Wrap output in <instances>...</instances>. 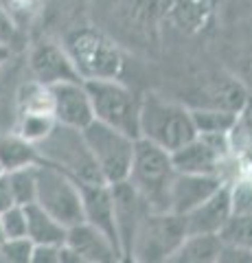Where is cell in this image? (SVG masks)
<instances>
[{"instance_id": "cell-14", "label": "cell", "mask_w": 252, "mask_h": 263, "mask_svg": "<svg viewBox=\"0 0 252 263\" xmlns=\"http://www.w3.org/2000/svg\"><path fill=\"white\" fill-rule=\"evenodd\" d=\"M79 257L81 263H112L121 261V252L99 228L88 221L66 228V241H64Z\"/></svg>"}, {"instance_id": "cell-9", "label": "cell", "mask_w": 252, "mask_h": 263, "mask_svg": "<svg viewBox=\"0 0 252 263\" xmlns=\"http://www.w3.org/2000/svg\"><path fill=\"white\" fill-rule=\"evenodd\" d=\"M29 66L37 84L53 86L62 81H84L72 64L70 55L66 53L62 40L42 33L29 51Z\"/></svg>"}, {"instance_id": "cell-13", "label": "cell", "mask_w": 252, "mask_h": 263, "mask_svg": "<svg viewBox=\"0 0 252 263\" xmlns=\"http://www.w3.org/2000/svg\"><path fill=\"white\" fill-rule=\"evenodd\" d=\"M110 20L119 24V31L129 37L151 42L156 33L158 5L156 0H110Z\"/></svg>"}, {"instance_id": "cell-20", "label": "cell", "mask_w": 252, "mask_h": 263, "mask_svg": "<svg viewBox=\"0 0 252 263\" xmlns=\"http://www.w3.org/2000/svg\"><path fill=\"white\" fill-rule=\"evenodd\" d=\"M27 237L33 243H53L62 246L66 241V226L60 224L51 213H46L40 204H27Z\"/></svg>"}, {"instance_id": "cell-32", "label": "cell", "mask_w": 252, "mask_h": 263, "mask_svg": "<svg viewBox=\"0 0 252 263\" xmlns=\"http://www.w3.org/2000/svg\"><path fill=\"white\" fill-rule=\"evenodd\" d=\"M13 195H11V189H9V182H7V176L0 174V213L7 211L9 206H13Z\"/></svg>"}, {"instance_id": "cell-33", "label": "cell", "mask_w": 252, "mask_h": 263, "mask_svg": "<svg viewBox=\"0 0 252 263\" xmlns=\"http://www.w3.org/2000/svg\"><path fill=\"white\" fill-rule=\"evenodd\" d=\"M9 55H11V48L9 46H0V68H3V64L9 60Z\"/></svg>"}, {"instance_id": "cell-23", "label": "cell", "mask_w": 252, "mask_h": 263, "mask_svg": "<svg viewBox=\"0 0 252 263\" xmlns=\"http://www.w3.org/2000/svg\"><path fill=\"white\" fill-rule=\"evenodd\" d=\"M198 134H228L237 125V112L224 108H202L191 110Z\"/></svg>"}, {"instance_id": "cell-25", "label": "cell", "mask_w": 252, "mask_h": 263, "mask_svg": "<svg viewBox=\"0 0 252 263\" xmlns=\"http://www.w3.org/2000/svg\"><path fill=\"white\" fill-rule=\"evenodd\" d=\"M55 119L51 112H18L15 134H20L24 141L37 145L42 138L53 129Z\"/></svg>"}, {"instance_id": "cell-7", "label": "cell", "mask_w": 252, "mask_h": 263, "mask_svg": "<svg viewBox=\"0 0 252 263\" xmlns=\"http://www.w3.org/2000/svg\"><path fill=\"white\" fill-rule=\"evenodd\" d=\"M35 180H37L35 204H40L46 213H51L66 228L84 221L81 191L77 180H72L55 164H48L44 160L35 162Z\"/></svg>"}, {"instance_id": "cell-12", "label": "cell", "mask_w": 252, "mask_h": 263, "mask_svg": "<svg viewBox=\"0 0 252 263\" xmlns=\"http://www.w3.org/2000/svg\"><path fill=\"white\" fill-rule=\"evenodd\" d=\"M110 189H112V200H114V224H117L119 248L123 259H129L134 235L138 226H141L143 217L149 213V206L127 180L110 184Z\"/></svg>"}, {"instance_id": "cell-24", "label": "cell", "mask_w": 252, "mask_h": 263, "mask_svg": "<svg viewBox=\"0 0 252 263\" xmlns=\"http://www.w3.org/2000/svg\"><path fill=\"white\" fill-rule=\"evenodd\" d=\"M7 182H9L13 202L20 206L35 202L37 193V180H35V164H27V167H18L11 171H5Z\"/></svg>"}, {"instance_id": "cell-3", "label": "cell", "mask_w": 252, "mask_h": 263, "mask_svg": "<svg viewBox=\"0 0 252 263\" xmlns=\"http://www.w3.org/2000/svg\"><path fill=\"white\" fill-rule=\"evenodd\" d=\"M37 158L48 164H55L64 174H68L79 184H99L103 176L92 158V152L88 147L84 132L60 125L55 123L53 129L35 145Z\"/></svg>"}, {"instance_id": "cell-6", "label": "cell", "mask_w": 252, "mask_h": 263, "mask_svg": "<svg viewBox=\"0 0 252 263\" xmlns=\"http://www.w3.org/2000/svg\"><path fill=\"white\" fill-rule=\"evenodd\" d=\"M184 237V215H178L171 211H149L134 235L129 259L143 263L171 261Z\"/></svg>"}, {"instance_id": "cell-16", "label": "cell", "mask_w": 252, "mask_h": 263, "mask_svg": "<svg viewBox=\"0 0 252 263\" xmlns=\"http://www.w3.org/2000/svg\"><path fill=\"white\" fill-rule=\"evenodd\" d=\"M219 176H202V174H178L173 176L171 189H169V211L184 215L198 204L210 197L222 186Z\"/></svg>"}, {"instance_id": "cell-17", "label": "cell", "mask_w": 252, "mask_h": 263, "mask_svg": "<svg viewBox=\"0 0 252 263\" xmlns=\"http://www.w3.org/2000/svg\"><path fill=\"white\" fill-rule=\"evenodd\" d=\"M232 215L230 206V189L222 184L217 191L206 197L202 204H198L189 213H184V224L186 235L193 233H219L222 226Z\"/></svg>"}, {"instance_id": "cell-31", "label": "cell", "mask_w": 252, "mask_h": 263, "mask_svg": "<svg viewBox=\"0 0 252 263\" xmlns=\"http://www.w3.org/2000/svg\"><path fill=\"white\" fill-rule=\"evenodd\" d=\"M15 35H20L18 29L13 27L11 20L7 18L3 9H0V46H11Z\"/></svg>"}, {"instance_id": "cell-21", "label": "cell", "mask_w": 252, "mask_h": 263, "mask_svg": "<svg viewBox=\"0 0 252 263\" xmlns=\"http://www.w3.org/2000/svg\"><path fill=\"white\" fill-rule=\"evenodd\" d=\"M37 149L33 143L24 141L20 134H0V167L3 171H11L18 167H27V164H35Z\"/></svg>"}, {"instance_id": "cell-11", "label": "cell", "mask_w": 252, "mask_h": 263, "mask_svg": "<svg viewBox=\"0 0 252 263\" xmlns=\"http://www.w3.org/2000/svg\"><path fill=\"white\" fill-rule=\"evenodd\" d=\"M51 90V112L55 123L84 129L94 121L90 95L84 81H62L48 86Z\"/></svg>"}, {"instance_id": "cell-34", "label": "cell", "mask_w": 252, "mask_h": 263, "mask_svg": "<svg viewBox=\"0 0 252 263\" xmlns=\"http://www.w3.org/2000/svg\"><path fill=\"white\" fill-rule=\"evenodd\" d=\"M7 239V237H5V230H3V224H0V243H3Z\"/></svg>"}, {"instance_id": "cell-15", "label": "cell", "mask_w": 252, "mask_h": 263, "mask_svg": "<svg viewBox=\"0 0 252 263\" xmlns=\"http://www.w3.org/2000/svg\"><path fill=\"white\" fill-rule=\"evenodd\" d=\"M81 191V209H84V221L99 228L119 248L117 224H114V200H112V189L108 182L99 184H79ZM121 252V248H119ZM123 257V254H121Z\"/></svg>"}, {"instance_id": "cell-28", "label": "cell", "mask_w": 252, "mask_h": 263, "mask_svg": "<svg viewBox=\"0 0 252 263\" xmlns=\"http://www.w3.org/2000/svg\"><path fill=\"white\" fill-rule=\"evenodd\" d=\"M0 224H3L7 239H13V237H27V213H24V206L13 204V206L3 211L0 213Z\"/></svg>"}, {"instance_id": "cell-29", "label": "cell", "mask_w": 252, "mask_h": 263, "mask_svg": "<svg viewBox=\"0 0 252 263\" xmlns=\"http://www.w3.org/2000/svg\"><path fill=\"white\" fill-rule=\"evenodd\" d=\"M230 189V206L232 213H250L252 211V182L241 180Z\"/></svg>"}, {"instance_id": "cell-5", "label": "cell", "mask_w": 252, "mask_h": 263, "mask_svg": "<svg viewBox=\"0 0 252 263\" xmlns=\"http://www.w3.org/2000/svg\"><path fill=\"white\" fill-rule=\"evenodd\" d=\"M84 84L90 95L94 121H101L132 138L141 136V97L134 90L123 86L119 79H86Z\"/></svg>"}, {"instance_id": "cell-10", "label": "cell", "mask_w": 252, "mask_h": 263, "mask_svg": "<svg viewBox=\"0 0 252 263\" xmlns=\"http://www.w3.org/2000/svg\"><path fill=\"white\" fill-rule=\"evenodd\" d=\"M226 134H198L186 145L171 152V162L178 174H202L219 176V164L224 160Z\"/></svg>"}, {"instance_id": "cell-30", "label": "cell", "mask_w": 252, "mask_h": 263, "mask_svg": "<svg viewBox=\"0 0 252 263\" xmlns=\"http://www.w3.org/2000/svg\"><path fill=\"white\" fill-rule=\"evenodd\" d=\"M31 263H60V246H53V243H33Z\"/></svg>"}, {"instance_id": "cell-18", "label": "cell", "mask_w": 252, "mask_h": 263, "mask_svg": "<svg viewBox=\"0 0 252 263\" xmlns=\"http://www.w3.org/2000/svg\"><path fill=\"white\" fill-rule=\"evenodd\" d=\"M88 7L90 0H42V31L53 35L88 22Z\"/></svg>"}, {"instance_id": "cell-4", "label": "cell", "mask_w": 252, "mask_h": 263, "mask_svg": "<svg viewBox=\"0 0 252 263\" xmlns=\"http://www.w3.org/2000/svg\"><path fill=\"white\" fill-rule=\"evenodd\" d=\"M173 176L171 152L153 145L147 138H136L127 182L141 193L149 211H169V189Z\"/></svg>"}, {"instance_id": "cell-8", "label": "cell", "mask_w": 252, "mask_h": 263, "mask_svg": "<svg viewBox=\"0 0 252 263\" xmlns=\"http://www.w3.org/2000/svg\"><path fill=\"white\" fill-rule=\"evenodd\" d=\"M81 132H84V138L92 152V158L103 176V182L117 184L127 180L134 158L136 138L105 125L101 121H92Z\"/></svg>"}, {"instance_id": "cell-27", "label": "cell", "mask_w": 252, "mask_h": 263, "mask_svg": "<svg viewBox=\"0 0 252 263\" xmlns=\"http://www.w3.org/2000/svg\"><path fill=\"white\" fill-rule=\"evenodd\" d=\"M31 252H33V241L29 237H13L0 243V259L11 263H31Z\"/></svg>"}, {"instance_id": "cell-26", "label": "cell", "mask_w": 252, "mask_h": 263, "mask_svg": "<svg viewBox=\"0 0 252 263\" xmlns=\"http://www.w3.org/2000/svg\"><path fill=\"white\" fill-rule=\"evenodd\" d=\"M217 235L222 237L224 243L252 250V211L250 213H232Z\"/></svg>"}, {"instance_id": "cell-2", "label": "cell", "mask_w": 252, "mask_h": 263, "mask_svg": "<svg viewBox=\"0 0 252 263\" xmlns=\"http://www.w3.org/2000/svg\"><path fill=\"white\" fill-rule=\"evenodd\" d=\"M141 136L167 152H176L198 136L191 110L184 105L169 101L156 92L141 97V114H138Z\"/></svg>"}, {"instance_id": "cell-19", "label": "cell", "mask_w": 252, "mask_h": 263, "mask_svg": "<svg viewBox=\"0 0 252 263\" xmlns=\"http://www.w3.org/2000/svg\"><path fill=\"white\" fill-rule=\"evenodd\" d=\"M222 237L217 233H193L186 235L180 248L176 250L171 261L178 263H213L219 261V252H222Z\"/></svg>"}, {"instance_id": "cell-22", "label": "cell", "mask_w": 252, "mask_h": 263, "mask_svg": "<svg viewBox=\"0 0 252 263\" xmlns=\"http://www.w3.org/2000/svg\"><path fill=\"white\" fill-rule=\"evenodd\" d=\"M0 9L18 29V33H27L40 24L42 0H0Z\"/></svg>"}, {"instance_id": "cell-35", "label": "cell", "mask_w": 252, "mask_h": 263, "mask_svg": "<svg viewBox=\"0 0 252 263\" xmlns=\"http://www.w3.org/2000/svg\"><path fill=\"white\" fill-rule=\"evenodd\" d=\"M0 174H5V171H3V167H0Z\"/></svg>"}, {"instance_id": "cell-1", "label": "cell", "mask_w": 252, "mask_h": 263, "mask_svg": "<svg viewBox=\"0 0 252 263\" xmlns=\"http://www.w3.org/2000/svg\"><path fill=\"white\" fill-rule=\"evenodd\" d=\"M62 44L81 79H117L123 70V53L110 33L90 22L62 33Z\"/></svg>"}]
</instances>
